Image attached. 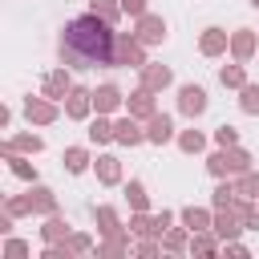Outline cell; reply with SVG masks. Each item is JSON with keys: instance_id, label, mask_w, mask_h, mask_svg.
Listing matches in <instances>:
<instances>
[{"instance_id": "1", "label": "cell", "mask_w": 259, "mask_h": 259, "mask_svg": "<svg viewBox=\"0 0 259 259\" xmlns=\"http://www.w3.org/2000/svg\"><path fill=\"white\" fill-rule=\"evenodd\" d=\"M113 45H117V36L109 32V20H101L97 12L77 16L61 28V65L65 69L113 65Z\"/></svg>"}, {"instance_id": "2", "label": "cell", "mask_w": 259, "mask_h": 259, "mask_svg": "<svg viewBox=\"0 0 259 259\" xmlns=\"http://www.w3.org/2000/svg\"><path fill=\"white\" fill-rule=\"evenodd\" d=\"M210 174H247V166H251V158H247V150H219V154H210Z\"/></svg>"}, {"instance_id": "3", "label": "cell", "mask_w": 259, "mask_h": 259, "mask_svg": "<svg viewBox=\"0 0 259 259\" xmlns=\"http://www.w3.org/2000/svg\"><path fill=\"white\" fill-rule=\"evenodd\" d=\"M113 65H134V69H142L146 61H142V40L138 36H117V45H113Z\"/></svg>"}, {"instance_id": "4", "label": "cell", "mask_w": 259, "mask_h": 259, "mask_svg": "<svg viewBox=\"0 0 259 259\" xmlns=\"http://www.w3.org/2000/svg\"><path fill=\"white\" fill-rule=\"evenodd\" d=\"M178 109H182L186 117L206 113V89H202V85H182V89H178Z\"/></svg>"}, {"instance_id": "5", "label": "cell", "mask_w": 259, "mask_h": 259, "mask_svg": "<svg viewBox=\"0 0 259 259\" xmlns=\"http://www.w3.org/2000/svg\"><path fill=\"white\" fill-rule=\"evenodd\" d=\"M138 40L142 45H162L166 40V20L162 16H138Z\"/></svg>"}, {"instance_id": "6", "label": "cell", "mask_w": 259, "mask_h": 259, "mask_svg": "<svg viewBox=\"0 0 259 259\" xmlns=\"http://www.w3.org/2000/svg\"><path fill=\"white\" fill-rule=\"evenodd\" d=\"M117 105H121L117 85H97V89H93V109H97V113H109V109H117Z\"/></svg>"}, {"instance_id": "7", "label": "cell", "mask_w": 259, "mask_h": 259, "mask_svg": "<svg viewBox=\"0 0 259 259\" xmlns=\"http://www.w3.org/2000/svg\"><path fill=\"white\" fill-rule=\"evenodd\" d=\"M142 138H146V134L138 130V121H134V113H130V117H121V121L113 125V142H121V146H138Z\"/></svg>"}, {"instance_id": "8", "label": "cell", "mask_w": 259, "mask_h": 259, "mask_svg": "<svg viewBox=\"0 0 259 259\" xmlns=\"http://www.w3.org/2000/svg\"><path fill=\"white\" fill-rule=\"evenodd\" d=\"M142 85L154 93V89H166L170 85V69L166 65H142Z\"/></svg>"}, {"instance_id": "9", "label": "cell", "mask_w": 259, "mask_h": 259, "mask_svg": "<svg viewBox=\"0 0 259 259\" xmlns=\"http://www.w3.org/2000/svg\"><path fill=\"white\" fill-rule=\"evenodd\" d=\"M89 105H93V93L89 89H69V101H65V113L69 117H85Z\"/></svg>"}, {"instance_id": "10", "label": "cell", "mask_w": 259, "mask_h": 259, "mask_svg": "<svg viewBox=\"0 0 259 259\" xmlns=\"http://www.w3.org/2000/svg\"><path fill=\"white\" fill-rule=\"evenodd\" d=\"M146 138H150V142H158V146H162V142H170V138H174V121H170L166 113H154V117H150V130H146Z\"/></svg>"}, {"instance_id": "11", "label": "cell", "mask_w": 259, "mask_h": 259, "mask_svg": "<svg viewBox=\"0 0 259 259\" xmlns=\"http://www.w3.org/2000/svg\"><path fill=\"white\" fill-rule=\"evenodd\" d=\"M69 89H73V85H69L65 69H57V73L45 77V97H53V101H57V97H69Z\"/></svg>"}, {"instance_id": "12", "label": "cell", "mask_w": 259, "mask_h": 259, "mask_svg": "<svg viewBox=\"0 0 259 259\" xmlns=\"http://www.w3.org/2000/svg\"><path fill=\"white\" fill-rule=\"evenodd\" d=\"M24 117L45 125V121H53V117H57V109H53L49 101H36V97H28V101H24Z\"/></svg>"}, {"instance_id": "13", "label": "cell", "mask_w": 259, "mask_h": 259, "mask_svg": "<svg viewBox=\"0 0 259 259\" xmlns=\"http://www.w3.org/2000/svg\"><path fill=\"white\" fill-rule=\"evenodd\" d=\"M130 113H134V117H154V97H150V89H146V85L130 97Z\"/></svg>"}, {"instance_id": "14", "label": "cell", "mask_w": 259, "mask_h": 259, "mask_svg": "<svg viewBox=\"0 0 259 259\" xmlns=\"http://www.w3.org/2000/svg\"><path fill=\"white\" fill-rule=\"evenodd\" d=\"M4 158H8V170H12L16 178H24V182H32V178H36V170H32V166H28V162H24L12 146H4Z\"/></svg>"}, {"instance_id": "15", "label": "cell", "mask_w": 259, "mask_h": 259, "mask_svg": "<svg viewBox=\"0 0 259 259\" xmlns=\"http://www.w3.org/2000/svg\"><path fill=\"white\" fill-rule=\"evenodd\" d=\"M231 49H235V57H239V61H247V57L255 53V36H251V28H239V32H235V40H231Z\"/></svg>"}, {"instance_id": "16", "label": "cell", "mask_w": 259, "mask_h": 259, "mask_svg": "<svg viewBox=\"0 0 259 259\" xmlns=\"http://www.w3.org/2000/svg\"><path fill=\"white\" fill-rule=\"evenodd\" d=\"M85 166H89V154H85L81 146H69V150H65V170H69V174H81Z\"/></svg>"}, {"instance_id": "17", "label": "cell", "mask_w": 259, "mask_h": 259, "mask_svg": "<svg viewBox=\"0 0 259 259\" xmlns=\"http://www.w3.org/2000/svg\"><path fill=\"white\" fill-rule=\"evenodd\" d=\"M223 45H227V32H223V28H206V36H202V53H210V57H214Z\"/></svg>"}, {"instance_id": "18", "label": "cell", "mask_w": 259, "mask_h": 259, "mask_svg": "<svg viewBox=\"0 0 259 259\" xmlns=\"http://www.w3.org/2000/svg\"><path fill=\"white\" fill-rule=\"evenodd\" d=\"M219 81H223V85H235V89H243V85H247V77H243V65H223Z\"/></svg>"}, {"instance_id": "19", "label": "cell", "mask_w": 259, "mask_h": 259, "mask_svg": "<svg viewBox=\"0 0 259 259\" xmlns=\"http://www.w3.org/2000/svg\"><path fill=\"white\" fill-rule=\"evenodd\" d=\"M117 174H121V170H117V158H109V154L97 158V178H101V182H117Z\"/></svg>"}, {"instance_id": "20", "label": "cell", "mask_w": 259, "mask_h": 259, "mask_svg": "<svg viewBox=\"0 0 259 259\" xmlns=\"http://www.w3.org/2000/svg\"><path fill=\"white\" fill-rule=\"evenodd\" d=\"M214 231H219V239H235L243 227L235 223V214H219V219H214Z\"/></svg>"}, {"instance_id": "21", "label": "cell", "mask_w": 259, "mask_h": 259, "mask_svg": "<svg viewBox=\"0 0 259 259\" xmlns=\"http://www.w3.org/2000/svg\"><path fill=\"white\" fill-rule=\"evenodd\" d=\"M178 146H182V150H186V154H198V150H202V146H206V138H202V134H198V130H186V134H182V138H178Z\"/></svg>"}, {"instance_id": "22", "label": "cell", "mask_w": 259, "mask_h": 259, "mask_svg": "<svg viewBox=\"0 0 259 259\" xmlns=\"http://www.w3.org/2000/svg\"><path fill=\"white\" fill-rule=\"evenodd\" d=\"M8 146H12V150H28V154H36V150H40L45 142H40L36 134H16V138H12Z\"/></svg>"}, {"instance_id": "23", "label": "cell", "mask_w": 259, "mask_h": 259, "mask_svg": "<svg viewBox=\"0 0 259 259\" xmlns=\"http://www.w3.org/2000/svg\"><path fill=\"white\" fill-rule=\"evenodd\" d=\"M182 223H186L190 231H206L210 214H206V210H194V206H190V210H182Z\"/></svg>"}, {"instance_id": "24", "label": "cell", "mask_w": 259, "mask_h": 259, "mask_svg": "<svg viewBox=\"0 0 259 259\" xmlns=\"http://www.w3.org/2000/svg\"><path fill=\"white\" fill-rule=\"evenodd\" d=\"M239 105H243V113H259V85H243Z\"/></svg>"}, {"instance_id": "25", "label": "cell", "mask_w": 259, "mask_h": 259, "mask_svg": "<svg viewBox=\"0 0 259 259\" xmlns=\"http://www.w3.org/2000/svg\"><path fill=\"white\" fill-rule=\"evenodd\" d=\"M65 235H69V223H65V219H49V223H45V239H49V243H57V239H65Z\"/></svg>"}, {"instance_id": "26", "label": "cell", "mask_w": 259, "mask_h": 259, "mask_svg": "<svg viewBox=\"0 0 259 259\" xmlns=\"http://www.w3.org/2000/svg\"><path fill=\"white\" fill-rule=\"evenodd\" d=\"M89 138H93V142H109V138H113V125H109L105 117H97V121L89 125Z\"/></svg>"}, {"instance_id": "27", "label": "cell", "mask_w": 259, "mask_h": 259, "mask_svg": "<svg viewBox=\"0 0 259 259\" xmlns=\"http://www.w3.org/2000/svg\"><path fill=\"white\" fill-rule=\"evenodd\" d=\"M89 12H97L101 20H113L117 16V4L113 0H89Z\"/></svg>"}, {"instance_id": "28", "label": "cell", "mask_w": 259, "mask_h": 259, "mask_svg": "<svg viewBox=\"0 0 259 259\" xmlns=\"http://www.w3.org/2000/svg\"><path fill=\"white\" fill-rule=\"evenodd\" d=\"M97 223H101V231H105V235H117V214H113L109 206H101V210H97Z\"/></svg>"}, {"instance_id": "29", "label": "cell", "mask_w": 259, "mask_h": 259, "mask_svg": "<svg viewBox=\"0 0 259 259\" xmlns=\"http://www.w3.org/2000/svg\"><path fill=\"white\" fill-rule=\"evenodd\" d=\"M125 194H130V202H134L138 210H146V186H142V182H130Z\"/></svg>"}, {"instance_id": "30", "label": "cell", "mask_w": 259, "mask_h": 259, "mask_svg": "<svg viewBox=\"0 0 259 259\" xmlns=\"http://www.w3.org/2000/svg\"><path fill=\"white\" fill-rule=\"evenodd\" d=\"M214 138H219V146H235V142H239V130H235V125H219Z\"/></svg>"}, {"instance_id": "31", "label": "cell", "mask_w": 259, "mask_h": 259, "mask_svg": "<svg viewBox=\"0 0 259 259\" xmlns=\"http://www.w3.org/2000/svg\"><path fill=\"white\" fill-rule=\"evenodd\" d=\"M239 194H247V198H255V194H259V178H255V174H247V178L239 182Z\"/></svg>"}, {"instance_id": "32", "label": "cell", "mask_w": 259, "mask_h": 259, "mask_svg": "<svg viewBox=\"0 0 259 259\" xmlns=\"http://www.w3.org/2000/svg\"><path fill=\"white\" fill-rule=\"evenodd\" d=\"M231 194H235V186H219L214 190V206H231Z\"/></svg>"}, {"instance_id": "33", "label": "cell", "mask_w": 259, "mask_h": 259, "mask_svg": "<svg viewBox=\"0 0 259 259\" xmlns=\"http://www.w3.org/2000/svg\"><path fill=\"white\" fill-rule=\"evenodd\" d=\"M121 8H125L130 16H146V0H121Z\"/></svg>"}, {"instance_id": "34", "label": "cell", "mask_w": 259, "mask_h": 259, "mask_svg": "<svg viewBox=\"0 0 259 259\" xmlns=\"http://www.w3.org/2000/svg\"><path fill=\"white\" fill-rule=\"evenodd\" d=\"M130 227H134L138 235H146V231H154V219H146V214H138V219H134Z\"/></svg>"}, {"instance_id": "35", "label": "cell", "mask_w": 259, "mask_h": 259, "mask_svg": "<svg viewBox=\"0 0 259 259\" xmlns=\"http://www.w3.org/2000/svg\"><path fill=\"white\" fill-rule=\"evenodd\" d=\"M194 251H202V255H210V251H214V239H206V235H202V239H194Z\"/></svg>"}, {"instance_id": "36", "label": "cell", "mask_w": 259, "mask_h": 259, "mask_svg": "<svg viewBox=\"0 0 259 259\" xmlns=\"http://www.w3.org/2000/svg\"><path fill=\"white\" fill-rule=\"evenodd\" d=\"M4 251H8V255H28V247H24L20 239H8V247H4Z\"/></svg>"}, {"instance_id": "37", "label": "cell", "mask_w": 259, "mask_h": 259, "mask_svg": "<svg viewBox=\"0 0 259 259\" xmlns=\"http://www.w3.org/2000/svg\"><path fill=\"white\" fill-rule=\"evenodd\" d=\"M69 251H89V239H81V235H77V239L69 243Z\"/></svg>"}, {"instance_id": "38", "label": "cell", "mask_w": 259, "mask_h": 259, "mask_svg": "<svg viewBox=\"0 0 259 259\" xmlns=\"http://www.w3.org/2000/svg\"><path fill=\"white\" fill-rule=\"evenodd\" d=\"M251 4H255V8H259V0H251Z\"/></svg>"}]
</instances>
